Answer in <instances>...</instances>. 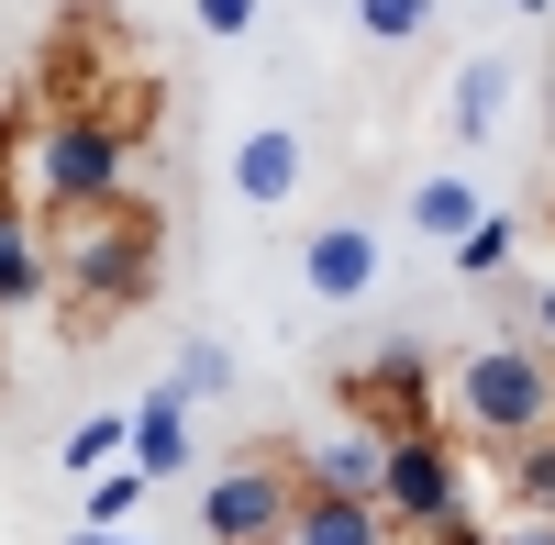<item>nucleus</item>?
<instances>
[{"label": "nucleus", "instance_id": "9b49d317", "mask_svg": "<svg viewBox=\"0 0 555 545\" xmlns=\"http://www.w3.org/2000/svg\"><path fill=\"white\" fill-rule=\"evenodd\" d=\"M300 167H311V156H300V134H289V123H256L245 145H234V201L278 212V201L300 190Z\"/></svg>", "mask_w": 555, "mask_h": 545}, {"label": "nucleus", "instance_id": "f03ea898", "mask_svg": "<svg viewBox=\"0 0 555 545\" xmlns=\"http://www.w3.org/2000/svg\"><path fill=\"white\" fill-rule=\"evenodd\" d=\"M544 423H555V356H544V345L489 334V345H467V356L444 368V434H455V445L512 457V445L544 434Z\"/></svg>", "mask_w": 555, "mask_h": 545}, {"label": "nucleus", "instance_id": "9d476101", "mask_svg": "<svg viewBox=\"0 0 555 545\" xmlns=\"http://www.w3.org/2000/svg\"><path fill=\"white\" fill-rule=\"evenodd\" d=\"M289 545H411L378 502H345V490H300L289 502Z\"/></svg>", "mask_w": 555, "mask_h": 545}, {"label": "nucleus", "instance_id": "7ed1b4c3", "mask_svg": "<svg viewBox=\"0 0 555 545\" xmlns=\"http://www.w3.org/2000/svg\"><path fill=\"white\" fill-rule=\"evenodd\" d=\"M12 190H23L34 212H89V201H122V190H133V134H122L112 112H23Z\"/></svg>", "mask_w": 555, "mask_h": 545}, {"label": "nucleus", "instance_id": "412c9836", "mask_svg": "<svg viewBox=\"0 0 555 545\" xmlns=\"http://www.w3.org/2000/svg\"><path fill=\"white\" fill-rule=\"evenodd\" d=\"M201 34H256V0H190Z\"/></svg>", "mask_w": 555, "mask_h": 545}, {"label": "nucleus", "instance_id": "a211bd4d", "mask_svg": "<svg viewBox=\"0 0 555 545\" xmlns=\"http://www.w3.org/2000/svg\"><path fill=\"white\" fill-rule=\"evenodd\" d=\"M145 490H156L145 468H112V479H89V534H122V523H133V502H145Z\"/></svg>", "mask_w": 555, "mask_h": 545}, {"label": "nucleus", "instance_id": "f257e3e1", "mask_svg": "<svg viewBox=\"0 0 555 545\" xmlns=\"http://www.w3.org/2000/svg\"><path fill=\"white\" fill-rule=\"evenodd\" d=\"M44 223V301H56L67 345L78 334H112L122 312L156 301V267H167V223L145 201H89V212H34Z\"/></svg>", "mask_w": 555, "mask_h": 545}, {"label": "nucleus", "instance_id": "5701e85b", "mask_svg": "<svg viewBox=\"0 0 555 545\" xmlns=\"http://www.w3.org/2000/svg\"><path fill=\"white\" fill-rule=\"evenodd\" d=\"M489 545H555V523H512V534H489Z\"/></svg>", "mask_w": 555, "mask_h": 545}, {"label": "nucleus", "instance_id": "6ab92c4d", "mask_svg": "<svg viewBox=\"0 0 555 545\" xmlns=\"http://www.w3.org/2000/svg\"><path fill=\"white\" fill-rule=\"evenodd\" d=\"M56 457H67V479H78V468H112V457H122V413H101V423H78V434L56 445Z\"/></svg>", "mask_w": 555, "mask_h": 545}, {"label": "nucleus", "instance_id": "20e7f679", "mask_svg": "<svg viewBox=\"0 0 555 545\" xmlns=\"http://www.w3.org/2000/svg\"><path fill=\"white\" fill-rule=\"evenodd\" d=\"M378 512H389L411 545L444 534V523H467V445H455L444 423L389 434V445H378Z\"/></svg>", "mask_w": 555, "mask_h": 545}, {"label": "nucleus", "instance_id": "6e6552de", "mask_svg": "<svg viewBox=\"0 0 555 545\" xmlns=\"http://www.w3.org/2000/svg\"><path fill=\"white\" fill-rule=\"evenodd\" d=\"M378 423H356L345 413V434H311V445H289L300 457V490H345V502H378Z\"/></svg>", "mask_w": 555, "mask_h": 545}, {"label": "nucleus", "instance_id": "393cba45", "mask_svg": "<svg viewBox=\"0 0 555 545\" xmlns=\"http://www.w3.org/2000/svg\"><path fill=\"white\" fill-rule=\"evenodd\" d=\"M512 12H544V0H512Z\"/></svg>", "mask_w": 555, "mask_h": 545}, {"label": "nucleus", "instance_id": "1a4fd4ad", "mask_svg": "<svg viewBox=\"0 0 555 545\" xmlns=\"http://www.w3.org/2000/svg\"><path fill=\"white\" fill-rule=\"evenodd\" d=\"M122 457L133 468H145V479H178V468H190V390H145V401H133V413H122Z\"/></svg>", "mask_w": 555, "mask_h": 545}, {"label": "nucleus", "instance_id": "ddd939ff", "mask_svg": "<svg viewBox=\"0 0 555 545\" xmlns=\"http://www.w3.org/2000/svg\"><path fill=\"white\" fill-rule=\"evenodd\" d=\"M478 212H489V201H478V190H467V178H455V167L411 178V235H423V245H455V235H467Z\"/></svg>", "mask_w": 555, "mask_h": 545}, {"label": "nucleus", "instance_id": "dca6fc26", "mask_svg": "<svg viewBox=\"0 0 555 545\" xmlns=\"http://www.w3.org/2000/svg\"><path fill=\"white\" fill-rule=\"evenodd\" d=\"M444 256H455V279H500V267L522 256V223H512V212H478V223H467V235H455Z\"/></svg>", "mask_w": 555, "mask_h": 545}, {"label": "nucleus", "instance_id": "f8f14e48", "mask_svg": "<svg viewBox=\"0 0 555 545\" xmlns=\"http://www.w3.org/2000/svg\"><path fill=\"white\" fill-rule=\"evenodd\" d=\"M23 301H44V223L34 201L0 190V312H23Z\"/></svg>", "mask_w": 555, "mask_h": 545}, {"label": "nucleus", "instance_id": "0eeeda50", "mask_svg": "<svg viewBox=\"0 0 555 545\" xmlns=\"http://www.w3.org/2000/svg\"><path fill=\"white\" fill-rule=\"evenodd\" d=\"M300 290L311 301H366L378 290V235L366 223H311L300 235Z\"/></svg>", "mask_w": 555, "mask_h": 545}, {"label": "nucleus", "instance_id": "39448f33", "mask_svg": "<svg viewBox=\"0 0 555 545\" xmlns=\"http://www.w3.org/2000/svg\"><path fill=\"white\" fill-rule=\"evenodd\" d=\"M289 502H300V457H289V445H245V457L211 468L201 534L211 545H289Z\"/></svg>", "mask_w": 555, "mask_h": 545}, {"label": "nucleus", "instance_id": "b1692460", "mask_svg": "<svg viewBox=\"0 0 555 545\" xmlns=\"http://www.w3.org/2000/svg\"><path fill=\"white\" fill-rule=\"evenodd\" d=\"M78 545H133V534H78Z\"/></svg>", "mask_w": 555, "mask_h": 545}, {"label": "nucleus", "instance_id": "4be33fe9", "mask_svg": "<svg viewBox=\"0 0 555 545\" xmlns=\"http://www.w3.org/2000/svg\"><path fill=\"white\" fill-rule=\"evenodd\" d=\"M533 334H544V356H555V279L533 290Z\"/></svg>", "mask_w": 555, "mask_h": 545}, {"label": "nucleus", "instance_id": "2eb2a0df", "mask_svg": "<svg viewBox=\"0 0 555 545\" xmlns=\"http://www.w3.org/2000/svg\"><path fill=\"white\" fill-rule=\"evenodd\" d=\"M500 490H512V512H522V523H555V423L522 434L512 457H500Z\"/></svg>", "mask_w": 555, "mask_h": 545}, {"label": "nucleus", "instance_id": "aec40b11", "mask_svg": "<svg viewBox=\"0 0 555 545\" xmlns=\"http://www.w3.org/2000/svg\"><path fill=\"white\" fill-rule=\"evenodd\" d=\"M178 390H190V401L234 390V356H222V345H190V356H178Z\"/></svg>", "mask_w": 555, "mask_h": 545}, {"label": "nucleus", "instance_id": "f3484780", "mask_svg": "<svg viewBox=\"0 0 555 545\" xmlns=\"http://www.w3.org/2000/svg\"><path fill=\"white\" fill-rule=\"evenodd\" d=\"M356 34L366 45H423L434 34V0H356Z\"/></svg>", "mask_w": 555, "mask_h": 545}, {"label": "nucleus", "instance_id": "4468645a", "mask_svg": "<svg viewBox=\"0 0 555 545\" xmlns=\"http://www.w3.org/2000/svg\"><path fill=\"white\" fill-rule=\"evenodd\" d=\"M500 112H512V56H467V67H455V134L489 145Z\"/></svg>", "mask_w": 555, "mask_h": 545}, {"label": "nucleus", "instance_id": "423d86ee", "mask_svg": "<svg viewBox=\"0 0 555 545\" xmlns=\"http://www.w3.org/2000/svg\"><path fill=\"white\" fill-rule=\"evenodd\" d=\"M334 401L356 423H378V434H411V423H434V356L423 345H389V356H366V368H345Z\"/></svg>", "mask_w": 555, "mask_h": 545}]
</instances>
